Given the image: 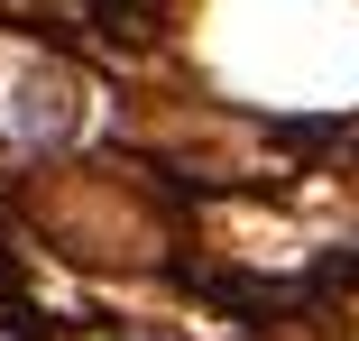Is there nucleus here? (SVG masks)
<instances>
[{"label":"nucleus","mask_w":359,"mask_h":341,"mask_svg":"<svg viewBox=\"0 0 359 341\" xmlns=\"http://www.w3.org/2000/svg\"><path fill=\"white\" fill-rule=\"evenodd\" d=\"M0 120H10V139L55 148L65 129H74V83H65V74H19V83H10V102H0Z\"/></svg>","instance_id":"obj_1"}]
</instances>
